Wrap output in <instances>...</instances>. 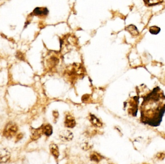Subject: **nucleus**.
Segmentation results:
<instances>
[{
  "label": "nucleus",
  "instance_id": "f257e3e1",
  "mask_svg": "<svg viewBox=\"0 0 165 164\" xmlns=\"http://www.w3.org/2000/svg\"><path fill=\"white\" fill-rule=\"evenodd\" d=\"M142 116L145 118L152 117L162 114L165 109V96L159 87L154 88L150 92L143 97L142 102Z\"/></svg>",
  "mask_w": 165,
  "mask_h": 164
},
{
  "label": "nucleus",
  "instance_id": "f03ea898",
  "mask_svg": "<svg viewBox=\"0 0 165 164\" xmlns=\"http://www.w3.org/2000/svg\"><path fill=\"white\" fill-rule=\"evenodd\" d=\"M18 130L17 126L13 122L7 124L4 131V135L7 138H12L15 135Z\"/></svg>",
  "mask_w": 165,
  "mask_h": 164
},
{
  "label": "nucleus",
  "instance_id": "7ed1b4c3",
  "mask_svg": "<svg viewBox=\"0 0 165 164\" xmlns=\"http://www.w3.org/2000/svg\"><path fill=\"white\" fill-rule=\"evenodd\" d=\"M73 137L72 133L69 130H62L59 133V138L63 142H69L72 140Z\"/></svg>",
  "mask_w": 165,
  "mask_h": 164
},
{
  "label": "nucleus",
  "instance_id": "20e7f679",
  "mask_svg": "<svg viewBox=\"0 0 165 164\" xmlns=\"http://www.w3.org/2000/svg\"><path fill=\"white\" fill-rule=\"evenodd\" d=\"M10 158V153L6 149L0 150V163H6Z\"/></svg>",
  "mask_w": 165,
  "mask_h": 164
},
{
  "label": "nucleus",
  "instance_id": "39448f33",
  "mask_svg": "<svg viewBox=\"0 0 165 164\" xmlns=\"http://www.w3.org/2000/svg\"><path fill=\"white\" fill-rule=\"evenodd\" d=\"M31 138L33 140H37L43 133V126L39 129H33L31 130Z\"/></svg>",
  "mask_w": 165,
  "mask_h": 164
},
{
  "label": "nucleus",
  "instance_id": "423d86ee",
  "mask_svg": "<svg viewBox=\"0 0 165 164\" xmlns=\"http://www.w3.org/2000/svg\"><path fill=\"white\" fill-rule=\"evenodd\" d=\"M76 125V121L75 118L71 116H67L65 121V125L67 127L73 128Z\"/></svg>",
  "mask_w": 165,
  "mask_h": 164
},
{
  "label": "nucleus",
  "instance_id": "0eeeda50",
  "mask_svg": "<svg viewBox=\"0 0 165 164\" xmlns=\"http://www.w3.org/2000/svg\"><path fill=\"white\" fill-rule=\"evenodd\" d=\"M50 151L51 154L54 156L55 158H58L59 155V149L58 146L55 144L50 145Z\"/></svg>",
  "mask_w": 165,
  "mask_h": 164
},
{
  "label": "nucleus",
  "instance_id": "6e6552de",
  "mask_svg": "<svg viewBox=\"0 0 165 164\" xmlns=\"http://www.w3.org/2000/svg\"><path fill=\"white\" fill-rule=\"evenodd\" d=\"M89 120L90 121L92 125L97 127H101L102 126V123L101 122V121L95 117L94 115H90L89 117Z\"/></svg>",
  "mask_w": 165,
  "mask_h": 164
},
{
  "label": "nucleus",
  "instance_id": "1a4fd4ad",
  "mask_svg": "<svg viewBox=\"0 0 165 164\" xmlns=\"http://www.w3.org/2000/svg\"><path fill=\"white\" fill-rule=\"evenodd\" d=\"M43 132L47 136H49L52 134V127L49 124L43 126Z\"/></svg>",
  "mask_w": 165,
  "mask_h": 164
},
{
  "label": "nucleus",
  "instance_id": "9d476101",
  "mask_svg": "<svg viewBox=\"0 0 165 164\" xmlns=\"http://www.w3.org/2000/svg\"><path fill=\"white\" fill-rule=\"evenodd\" d=\"M33 13L36 15H41L42 14L46 15L48 13V10L46 8H43V9H41V8L39 7H37L33 11Z\"/></svg>",
  "mask_w": 165,
  "mask_h": 164
},
{
  "label": "nucleus",
  "instance_id": "9b49d317",
  "mask_svg": "<svg viewBox=\"0 0 165 164\" xmlns=\"http://www.w3.org/2000/svg\"><path fill=\"white\" fill-rule=\"evenodd\" d=\"M90 159L92 161L95 162H99L101 159V156L100 155L98 154L94 153L93 154H91L90 155Z\"/></svg>",
  "mask_w": 165,
  "mask_h": 164
},
{
  "label": "nucleus",
  "instance_id": "f8f14e48",
  "mask_svg": "<svg viewBox=\"0 0 165 164\" xmlns=\"http://www.w3.org/2000/svg\"><path fill=\"white\" fill-rule=\"evenodd\" d=\"M160 28L157 26H152L150 28L149 32L152 34L156 35L160 32Z\"/></svg>",
  "mask_w": 165,
  "mask_h": 164
},
{
  "label": "nucleus",
  "instance_id": "ddd939ff",
  "mask_svg": "<svg viewBox=\"0 0 165 164\" xmlns=\"http://www.w3.org/2000/svg\"><path fill=\"white\" fill-rule=\"evenodd\" d=\"M157 156L159 159H163L165 157V155L163 153H159Z\"/></svg>",
  "mask_w": 165,
  "mask_h": 164
}]
</instances>
